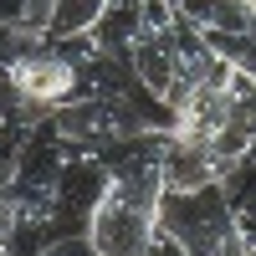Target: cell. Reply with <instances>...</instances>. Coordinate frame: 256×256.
Returning a JSON list of instances; mask_svg holds the SVG:
<instances>
[{"label":"cell","instance_id":"6da1fadb","mask_svg":"<svg viewBox=\"0 0 256 256\" xmlns=\"http://www.w3.org/2000/svg\"><path fill=\"white\" fill-rule=\"evenodd\" d=\"M164 144L169 134L128 138L108 154H98L108 169V184L92 205L88 246L98 256H144L159 236V200H164Z\"/></svg>","mask_w":256,"mask_h":256},{"label":"cell","instance_id":"7a4b0ae2","mask_svg":"<svg viewBox=\"0 0 256 256\" xmlns=\"http://www.w3.org/2000/svg\"><path fill=\"white\" fill-rule=\"evenodd\" d=\"M128 62H134L138 82L164 102V108H180V102L220 67V56L210 52V41L190 26L169 0H148L144 6V20L134 31Z\"/></svg>","mask_w":256,"mask_h":256},{"label":"cell","instance_id":"3957f363","mask_svg":"<svg viewBox=\"0 0 256 256\" xmlns=\"http://www.w3.org/2000/svg\"><path fill=\"white\" fill-rule=\"evenodd\" d=\"M88 52H92V36H67V41L41 36L10 67V88L20 98V108L31 118H46V113L67 108L77 98H92V88H88Z\"/></svg>","mask_w":256,"mask_h":256},{"label":"cell","instance_id":"277c9868","mask_svg":"<svg viewBox=\"0 0 256 256\" xmlns=\"http://www.w3.org/2000/svg\"><path fill=\"white\" fill-rule=\"evenodd\" d=\"M159 230H169L190 256H241L246 251V230L236 220L226 180L184 190V195H164L159 200Z\"/></svg>","mask_w":256,"mask_h":256},{"label":"cell","instance_id":"5b68a950","mask_svg":"<svg viewBox=\"0 0 256 256\" xmlns=\"http://www.w3.org/2000/svg\"><path fill=\"white\" fill-rule=\"evenodd\" d=\"M220 169L216 154H210L205 138H184V134H169L164 144V195H184V190H200V184H216Z\"/></svg>","mask_w":256,"mask_h":256},{"label":"cell","instance_id":"8992f818","mask_svg":"<svg viewBox=\"0 0 256 256\" xmlns=\"http://www.w3.org/2000/svg\"><path fill=\"white\" fill-rule=\"evenodd\" d=\"M200 36H236L256 31V0H169Z\"/></svg>","mask_w":256,"mask_h":256},{"label":"cell","instance_id":"52a82bcc","mask_svg":"<svg viewBox=\"0 0 256 256\" xmlns=\"http://www.w3.org/2000/svg\"><path fill=\"white\" fill-rule=\"evenodd\" d=\"M102 10H108V0H56L46 36H52V41H67V36H88V31L98 26V20H102Z\"/></svg>","mask_w":256,"mask_h":256},{"label":"cell","instance_id":"ba28073f","mask_svg":"<svg viewBox=\"0 0 256 256\" xmlns=\"http://www.w3.org/2000/svg\"><path fill=\"white\" fill-rule=\"evenodd\" d=\"M210 52H216L230 72H241L256 82V31H236V36H205Z\"/></svg>","mask_w":256,"mask_h":256},{"label":"cell","instance_id":"9c48e42d","mask_svg":"<svg viewBox=\"0 0 256 256\" xmlns=\"http://www.w3.org/2000/svg\"><path fill=\"white\" fill-rule=\"evenodd\" d=\"M56 0H0V26H20V31H41L52 26Z\"/></svg>","mask_w":256,"mask_h":256},{"label":"cell","instance_id":"30bf717a","mask_svg":"<svg viewBox=\"0 0 256 256\" xmlns=\"http://www.w3.org/2000/svg\"><path fill=\"white\" fill-rule=\"evenodd\" d=\"M230 205H236V220L246 236H256V164H246V184L230 195Z\"/></svg>","mask_w":256,"mask_h":256},{"label":"cell","instance_id":"8fae6325","mask_svg":"<svg viewBox=\"0 0 256 256\" xmlns=\"http://www.w3.org/2000/svg\"><path fill=\"white\" fill-rule=\"evenodd\" d=\"M41 256H98V251L88 246V236H56L41 246Z\"/></svg>","mask_w":256,"mask_h":256},{"label":"cell","instance_id":"7c38bea8","mask_svg":"<svg viewBox=\"0 0 256 256\" xmlns=\"http://www.w3.org/2000/svg\"><path fill=\"white\" fill-rule=\"evenodd\" d=\"M144 256H190V251H184L174 236H169V230H159V236L148 241V251H144Z\"/></svg>","mask_w":256,"mask_h":256}]
</instances>
